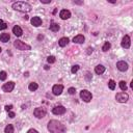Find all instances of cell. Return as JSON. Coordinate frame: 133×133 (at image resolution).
I'll return each instance as SVG.
<instances>
[{"instance_id": "obj_1", "label": "cell", "mask_w": 133, "mask_h": 133, "mask_svg": "<svg viewBox=\"0 0 133 133\" xmlns=\"http://www.w3.org/2000/svg\"><path fill=\"white\" fill-rule=\"evenodd\" d=\"M47 129L50 133H64L66 127L57 119H51L47 125Z\"/></svg>"}, {"instance_id": "obj_2", "label": "cell", "mask_w": 133, "mask_h": 133, "mask_svg": "<svg viewBox=\"0 0 133 133\" xmlns=\"http://www.w3.org/2000/svg\"><path fill=\"white\" fill-rule=\"evenodd\" d=\"M12 8L15 10H18V11H21V12H29L31 10V5L28 3V2H25V1H17V2H14L12 3Z\"/></svg>"}, {"instance_id": "obj_3", "label": "cell", "mask_w": 133, "mask_h": 133, "mask_svg": "<svg viewBox=\"0 0 133 133\" xmlns=\"http://www.w3.org/2000/svg\"><path fill=\"white\" fill-rule=\"evenodd\" d=\"M14 46L18 50H21V51H29V50H31V47L28 44H26V43H24V42H22L20 39H16L14 42Z\"/></svg>"}, {"instance_id": "obj_4", "label": "cell", "mask_w": 133, "mask_h": 133, "mask_svg": "<svg viewBox=\"0 0 133 133\" xmlns=\"http://www.w3.org/2000/svg\"><path fill=\"white\" fill-rule=\"evenodd\" d=\"M80 98H81V100H83L84 102L88 103V102H90V100L92 99V95H91V92L88 91L87 89H82V90L80 91Z\"/></svg>"}, {"instance_id": "obj_5", "label": "cell", "mask_w": 133, "mask_h": 133, "mask_svg": "<svg viewBox=\"0 0 133 133\" xmlns=\"http://www.w3.org/2000/svg\"><path fill=\"white\" fill-rule=\"evenodd\" d=\"M115 100H116V102H118V103H126V102L129 100V95H128L127 92H125V91H123V92H117V94L115 95Z\"/></svg>"}, {"instance_id": "obj_6", "label": "cell", "mask_w": 133, "mask_h": 133, "mask_svg": "<svg viewBox=\"0 0 133 133\" xmlns=\"http://www.w3.org/2000/svg\"><path fill=\"white\" fill-rule=\"evenodd\" d=\"M33 114H34V116H36L37 118H43V117L46 116L47 111H46V109L43 108V107H37V108H35V109L33 110Z\"/></svg>"}, {"instance_id": "obj_7", "label": "cell", "mask_w": 133, "mask_h": 133, "mask_svg": "<svg viewBox=\"0 0 133 133\" xmlns=\"http://www.w3.org/2000/svg\"><path fill=\"white\" fill-rule=\"evenodd\" d=\"M14 88H15V82H12V81H8L7 83H4L2 85V90L5 92H10V91H12Z\"/></svg>"}, {"instance_id": "obj_8", "label": "cell", "mask_w": 133, "mask_h": 133, "mask_svg": "<svg viewBox=\"0 0 133 133\" xmlns=\"http://www.w3.org/2000/svg\"><path fill=\"white\" fill-rule=\"evenodd\" d=\"M116 68H117V70L121 71V72H126V71L128 70L129 65H128V63H127L126 61L119 60V61L116 62Z\"/></svg>"}, {"instance_id": "obj_9", "label": "cell", "mask_w": 133, "mask_h": 133, "mask_svg": "<svg viewBox=\"0 0 133 133\" xmlns=\"http://www.w3.org/2000/svg\"><path fill=\"white\" fill-rule=\"evenodd\" d=\"M65 108L62 106V105H58V106H55L53 109H52V112L56 115H61V114H64L65 113Z\"/></svg>"}, {"instance_id": "obj_10", "label": "cell", "mask_w": 133, "mask_h": 133, "mask_svg": "<svg viewBox=\"0 0 133 133\" xmlns=\"http://www.w3.org/2000/svg\"><path fill=\"white\" fill-rule=\"evenodd\" d=\"M62 91H63V85H61V84H55V85H53V87H52L53 95L59 96V95H61Z\"/></svg>"}, {"instance_id": "obj_11", "label": "cell", "mask_w": 133, "mask_h": 133, "mask_svg": "<svg viewBox=\"0 0 133 133\" xmlns=\"http://www.w3.org/2000/svg\"><path fill=\"white\" fill-rule=\"evenodd\" d=\"M122 47L125 48V49H129L130 46H131V39H130V36L129 35H125L122 39V43H121Z\"/></svg>"}, {"instance_id": "obj_12", "label": "cell", "mask_w": 133, "mask_h": 133, "mask_svg": "<svg viewBox=\"0 0 133 133\" xmlns=\"http://www.w3.org/2000/svg\"><path fill=\"white\" fill-rule=\"evenodd\" d=\"M59 17H60L62 20H68V19L71 17V11L68 10V9H62V10H60V12H59Z\"/></svg>"}, {"instance_id": "obj_13", "label": "cell", "mask_w": 133, "mask_h": 133, "mask_svg": "<svg viewBox=\"0 0 133 133\" xmlns=\"http://www.w3.org/2000/svg\"><path fill=\"white\" fill-rule=\"evenodd\" d=\"M31 24L34 26V27H38V26H41L42 25V19L39 18V17H37V16H35V17H33L32 19H31Z\"/></svg>"}, {"instance_id": "obj_14", "label": "cell", "mask_w": 133, "mask_h": 133, "mask_svg": "<svg viewBox=\"0 0 133 133\" xmlns=\"http://www.w3.org/2000/svg\"><path fill=\"white\" fill-rule=\"evenodd\" d=\"M84 41H85V37L82 34H78V35L74 36V38H73V42L76 44H82V43H84Z\"/></svg>"}, {"instance_id": "obj_15", "label": "cell", "mask_w": 133, "mask_h": 133, "mask_svg": "<svg viewBox=\"0 0 133 133\" xmlns=\"http://www.w3.org/2000/svg\"><path fill=\"white\" fill-rule=\"evenodd\" d=\"M12 33H14L16 36H21L22 33H23V30H22V28H21L20 26L16 25V26H14V28H12Z\"/></svg>"}, {"instance_id": "obj_16", "label": "cell", "mask_w": 133, "mask_h": 133, "mask_svg": "<svg viewBox=\"0 0 133 133\" xmlns=\"http://www.w3.org/2000/svg\"><path fill=\"white\" fill-rule=\"evenodd\" d=\"M105 72V66L102 65V64H98L95 66V73L98 74V75H102L103 73Z\"/></svg>"}, {"instance_id": "obj_17", "label": "cell", "mask_w": 133, "mask_h": 133, "mask_svg": "<svg viewBox=\"0 0 133 133\" xmlns=\"http://www.w3.org/2000/svg\"><path fill=\"white\" fill-rule=\"evenodd\" d=\"M9 38H10V35L8 33H1V35H0V41L3 43H7L9 41Z\"/></svg>"}, {"instance_id": "obj_18", "label": "cell", "mask_w": 133, "mask_h": 133, "mask_svg": "<svg viewBox=\"0 0 133 133\" xmlns=\"http://www.w3.org/2000/svg\"><path fill=\"white\" fill-rule=\"evenodd\" d=\"M68 44H69V38H68V37H61V38L58 41V45H59L60 47H65Z\"/></svg>"}, {"instance_id": "obj_19", "label": "cell", "mask_w": 133, "mask_h": 133, "mask_svg": "<svg viewBox=\"0 0 133 133\" xmlns=\"http://www.w3.org/2000/svg\"><path fill=\"white\" fill-rule=\"evenodd\" d=\"M37 88H38V85H37V83H35V82H31V83H29V85H28V89H29L30 91H35Z\"/></svg>"}, {"instance_id": "obj_20", "label": "cell", "mask_w": 133, "mask_h": 133, "mask_svg": "<svg viewBox=\"0 0 133 133\" xmlns=\"http://www.w3.org/2000/svg\"><path fill=\"white\" fill-rule=\"evenodd\" d=\"M50 30L53 32H56L59 30V25L57 23H51L50 24Z\"/></svg>"}, {"instance_id": "obj_21", "label": "cell", "mask_w": 133, "mask_h": 133, "mask_svg": "<svg viewBox=\"0 0 133 133\" xmlns=\"http://www.w3.org/2000/svg\"><path fill=\"white\" fill-rule=\"evenodd\" d=\"M14 131H15V129H14V126L12 125H7L5 128H4V132L5 133H14Z\"/></svg>"}, {"instance_id": "obj_22", "label": "cell", "mask_w": 133, "mask_h": 133, "mask_svg": "<svg viewBox=\"0 0 133 133\" xmlns=\"http://www.w3.org/2000/svg\"><path fill=\"white\" fill-rule=\"evenodd\" d=\"M110 47H111V44H110L109 42H105V44H104L103 47H102V50H103L104 52H107V51L110 49Z\"/></svg>"}, {"instance_id": "obj_23", "label": "cell", "mask_w": 133, "mask_h": 133, "mask_svg": "<svg viewBox=\"0 0 133 133\" xmlns=\"http://www.w3.org/2000/svg\"><path fill=\"white\" fill-rule=\"evenodd\" d=\"M119 88L123 90V91H126L127 90V84H126V82L124 81V80H122V81H119Z\"/></svg>"}, {"instance_id": "obj_24", "label": "cell", "mask_w": 133, "mask_h": 133, "mask_svg": "<svg viewBox=\"0 0 133 133\" xmlns=\"http://www.w3.org/2000/svg\"><path fill=\"white\" fill-rule=\"evenodd\" d=\"M108 87L111 89V90H114V88H115V82H114V80H109L108 81Z\"/></svg>"}, {"instance_id": "obj_25", "label": "cell", "mask_w": 133, "mask_h": 133, "mask_svg": "<svg viewBox=\"0 0 133 133\" xmlns=\"http://www.w3.org/2000/svg\"><path fill=\"white\" fill-rule=\"evenodd\" d=\"M6 77H7L6 72H5V71H1V72H0V80L4 81V80L6 79Z\"/></svg>"}, {"instance_id": "obj_26", "label": "cell", "mask_w": 133, "mask_h": 133, "mask_svg": "<svg viewBox=\"0 0 133 133\" xmlns=\"http://www.w3.org/2000/svg\"><path fill=\"white\" fill-rule=\"evenodd\" d=\"M6 28H7V24L3 20H0V30H4Z\"/></svg>"}, {"instance_id": "obj_27", "label": "cell", "mask_w": 133, "mask_h": 133, "mask_svg": "<svg viewBox=\"0 0 133 133\" xmlns=\"http://www.w3.org/2000/svg\"><path fill=\"white\" fill-rule=\"evenodd\" d=\"M47 61H48L49 63H54V62H55V57H54V56H48Z\"/></svg>"}, {"instance_id": "obj_28", "label": "cell", "mask_w": 133, "mask_h": 133, "mask_svg": "<svg viewBox=\"0 0 133 133\" xmlns=\"http://www.w3.org/2000/svg\"><path fill=\"white\" fill-rule=\"evenodd\" d=\"M78 70H79V65H77V64H76V65H73V66H72V69H71V72H72L73 74H75V73H76Z\"/></svg>"}, {"instance_id": "obj_29", "label": "cell", "mask_w": 133, "mask_h": 133, "mask_svg": "<svg viewBox=\"0 0 133 133\" xmlns=\"http://www.w3.org/2000/svg\"><path fill=\"white\" fill-rule=\"evenodd\" d=\"M68 91H69V94H70V95H74V94H75V91H76V89H75L74 87H70V88L68 89Z\"/></svg>"}, {"instance_id": "obj_30", "label": "cell", "mask_w": 133, "mask_h": 133, "mask_svg": "<svg viewBox=\"0 0 133 133\" xmlns=\"http://www.w3.org/2000/svg\"><path fill=\"white\" fill-rule=\"evenodd\" d=\"M85 79H86L87 81H90V80H91V74H90V73H87L86 76H85Z\"/></svg>"}, {"instance_id": "obj_31", "label": "cell", "mask_w": 133, "mask_h": 133, "mask_svg": "<svg viewBox=\"0 0 133 133\" xmlns=\"http://www.w3.org/2000/svg\"><path fill=\"white\" fill-rule=\"evenodd\" d=\"M11 109H12V105H6V106H5V110L8 111V112H9Z\"/></svg>"}, {"instance_id": "obj_32", "label": "cell", "mask_w": 133, "mask_h": 133, "mask_svg": "<svg viewBox=\"0 0 133 133\" xmlns=\"http://www.w3.org/2000/svg\"><path fill=\"white\" fill-rule=\"evenodd\" d=\"M8 116H9L10 118H14V117L16 116V113L12 112V111H9V112H8Z\"/></svg>"}, {"instance_id": "obj_33", "label": "cell", "mask_w": 133, "mask_h": 133, "mask_svg": "<svg viewBox=\"0 0 133 133\" xmlns=\"http://www.w3.org/2000/svg\"><path fill=\"white\" fill-rule=\"evenodd\" d=\"M27 133H38V131L37 130H35V129H29L28 131H27Z\"/></svg>"}, {"instance_id": "obj_34", "label": "cell", "mask_w": 133, "mask_h": 133, "mask_svg": "<svg viewBox=\"0 0 133 133\" xmlns=\"http://www.w3.org/2000/svg\"><path fill=\"white\" fill-rule=\"evenodd\" d=\"M41 2H42V3H44V4H48V3H50V2H51V0H47V1H45V0H41Z\"/></svg>"}, {"instance_id": "obj_35", "label": "cell", "mask_w": 133, "mask_h": 133, "mask_svg": "<svg viewBox=\"0 0 133 133\" xmlns=\"http://www.w3.org/2000/svg\"><path fill=\"white\" fill-rule=\"evenodd\" d=\"M90 53H92V48H88L87 49V54H90Z\"/></svg>"}, {"instance_id": "obj_36", "label": "cell", "mask_w": 133, "mask_h": 133, "mask_svg": "<svg viewBox=\"0 0 133 133\" xmlns=\"http://www.w3.org/2000/svg\"><path fill=\"white\" fill-rule=\"evenodd\" d=\"M37 38H38V39H42V38H43V35H38V37H37Z\"/></svg>"}, {"instance_id": "obj_37", "label": "cell", "mask_w": 133, "mask_h": 133, "mask_svg": "<svg viewBox=\"0 0 133 133\" xmlns=\"http://www.w3.org/2000/svg\"><path fill=\"white\" fill-rule=\"evenodd\" d=\"M74 3H76V4H82L83 2H74Z\"/></svg>"}, {"instance_id": "obj_38", "label": "cell", "mask_w": 133, "mask_h": 133, "mask_svg": "<svg viewBox=\"0 0 133 133\" xmlns=\"http://www.w3.org/2000/svg\"><path fill=\"white\" fill-rule=\"evenodd\" d=\"M0 53H1V47H0Z\"/></svg>"}]
</instances>
